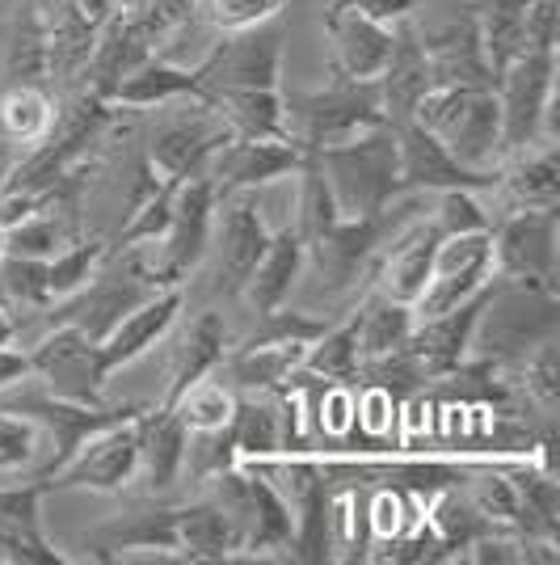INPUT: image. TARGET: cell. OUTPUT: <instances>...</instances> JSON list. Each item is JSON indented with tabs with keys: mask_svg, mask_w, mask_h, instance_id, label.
<instances>
[{
	"mask_svg": "<svg viewBox=\"0 0 560 565\" xmlns=\"http://www.w3.org/2000/svg\"><path fill=\"white\" fill-rule=\"evenodd\" d=\"M552 338H560L557 287L493 275L489 287L481 291V308H476L472 338H467V359L510 372Z\"/></svg>",
	"mask_w": 560,
	"mask_h": 565,
	"instance_id": "1",
	"label": "cell"
},
{
	"mask_svg": "<svg viewBox=\"0 0 560 565\" xmlns=\"http://www.w3.org/2000/svg\"><path fill=\"white\" fill-rule=\"evenodd\" d=\"M312 157L325 173L342 220H367L400 199V157L392 122H379L346 143H329Z\"/></svg>",
	"mask_w": 560,
	"mask_h": 565,
	"instance_id": "2",
	"label": "cell"
},
{
	"mask_svg": "<svg viewBox=\"0 0 560 565\" xmlns=\"http://www.w3.org/2000/svg\"><path fill=\"white\" fill-rule=\"evenodd\" d=\"M282 122H287V140L300 152H321L329 143H346L388 118L375 81H351L333 72L325 89L282 94Z\"/></svg>",
	"mask_w": 560,
	"mask_h": 565,
	"instance_id": "3",
	"label": "cell"
},
{
	"mask_svg": "<svg viewBox=\"0 0 560 565\" xmlns=\"http://www.w3.org/2000/svg\"><path fill=\"white\" fill-rule=\"evenodd\" d=\"M143 136V157L161 186H182L194 173H207V161L233 140V127L211 106L207 97H177L157 106Z\"/></svg>",
	"mask_w": 560,
	"mask_h": 565,
	"instance_id": "4",
	"label": "cell"
},
{
	"mask_svg": "<svg viewBox=\"0 0 560 565\" xmlns=\"http://www.w3.org/2000/svg\"><path fill=\"white\" fill-rule=\"evenodd\" d=\"M152 291H161V282L152 279V270L143 266V249L140 245H122L106 266H97L80 291L51 305L47 330L51 326H76L89 342H101Z\"/></svg>",
	"mask_w": 560,
	"mask_h": 565,
	"instance_id": "5",
	"label": "cell"
},
{
	"mask_svg": "<svg viewBox=\"0 0 560 565\" xmlns=\"http://www.w3.org/2000/svg\"><path fill=\"white\" fill-rule=\"evenodd\" d=\"M413 122L467 169H497L502 161V122H497V97L481 85H434L418 102Z\"/></svg>",
	"mask_w": 560,
	"mask_h": 565,
	"instance_id": "6",
	"label": "cell"
},
{
	"mask_svg": "<svg viewBox=\"0 0 560 565\" xmlns=\"http://www.w3.org/2000/svg\"><path fill=\"white\" fill-rule=\"evenodd\" d=\"M502 157L557 140V51H527L493 81Z\"/></svg>",
	"mask_w": 560,
	"mask_h": 565,
	"instance_id": "7",
	"label": "cell"
},
{
	"mask_svg": "<svg viewBox=\"0 0 560 565\" xmlns=\"http://www.w3.org/2000/svg\"><path fill=\"white\" fill-rule=\"evenodd\" d=\"M173 25L157 4L148 0H122L106 22L97 25L94 34V55H89V72H85V89H94L97 97L115 94V85L136 72L143 60L157 55V43L169 34Z\"/></svg>",
	"mask_w": 560,
	"mask_h": 565,
	"instance_id": "8",
	"label": "cell"
},
{
	"mask_svg": "<svg viewBox=\"0 0 560 565\" xmlns=\"http://www.w3.org/2000/svg\"><path fill=\"white\" fill-rule=\"evenodd\" d=\"M211 212H215V186L207 173H194L173 190V212L164 233L152 245H140L143 266L161 287H182L190 270L207 258Z\"/></svg>",
	"mask_w": 560,
	"mask_h": 565,
	"instance_id": "9",
	"label": "cell"
},
{
	"mask_svg": "<svg viewBox=\"0 0 560 565\" xmlns=\"http://www.w3.org/2000/svg\"><path fill=\"white\" fill-rule=\"evenodd\" d=\"M219 212H211V291L215 296H240V287L249 279L257 258L266 254L270 228L261 220V207L249 190H233L215 199Z\"/></svg>",
	"mask_w": 560,
	"mask_h": 565,
	"instance_id": "10",
	"label": "cell"
},
{
	"mask_svg": "<svg viewBox=\"0 0 560 565\" xmlns=\"http://www.w3.org/2000/svg\"><path fill=\"white\" fill-rule=\"evenodd\" d=\"M203 97L224 94V89H279L282 76V22H257L249 30L219 34V43L207 51L198 64Z\"/></svg>",
	"mask_w": 560,
	"mask_h": 565,
	"instance_id": "11",
	"label": "cell"
},
{
	"mask_svg": "<svg viewBox=\"0 0 560 565\" xmlns=\"http://www.w3.org/2000/svg\"><path fill=\"white\" fill-rule=\"evenodd\" d=\"M136 465H140V414L118 418V423L94 430L89 439H80V448L72 451L43 486L47 490L115 494V490H127L136 481Z\"/></svg>",
	"mask_w": 560,
	"mask_h": 565,
	"instance_id": "12",
	"label": "cell"
},
{
	"mask_svg": "<svg viewBox=\"0 0 560 565\" xmlns=\"http://www.w3.org/2000/svg\"><path fill=\"white\" fill-rule=\"evenodd\" d=\"M493 279V236L489 228L481 233H451L434 245L430 262V279L421 287L413 321L421 317H439L446 308L464 305L472 296H481Z\"/></svg>",
	"mask_w": 560,
	"mask_h": 565,
	"instance_id": "13",
	"label": "cell"
},
{
	"mask_svg": "<svg viewBox=\"0 0 560 565\" xmlns=\"http://www.w3.org/2000/svg\"><path fill=\"white\" fill-rule=\"evenodd\" d=\"M30 359V376L39 380L47 393L80 405H101V384L110 376L101 347L89 342L76 326H51L47 338L25 351Z\"/></svg>",
	"mask_w": 560,
	"mask_h": 565,
	"instance_id": "14",
	"label": "cell"
},
{
	"mask_svg": "<svg viewBox=\"0 0 560 565\" xmlns=\"http://www.w3.org/2000/svg\"><path fill=\"white\" fill-rule=\"evenodd\" d=\"M493 236V275L502 279L539 282V287H557V212H531V207H514Z\"/></svg>",
	"mask_w": 560,
	"mask_h": 565,
	"instance_id": "15",
	"label": "cell"
},
{
	"mask_svg": "<svg viewBox=\"0 0 560 565\" xmlns=\"http://www.w3.org/2000/svg\"><path fill=\"white\" fill-rule=\"evenodd\" d=\"M397 131V157H400V194H418V190H493L497 186V169H467L460 166L443 148L439 136H430L421 122L405 118L392 122Z\"/></svg>",
	"mask_w": 560,
	"mask_h": 565,
	"instance_id": "16",
	"label": "cell"
},
{
	"mask_svg": "<svg viewBox=\"0 0 560 565\" xmlns=\"http://www.w3.org/2000/svg\"><path fill=\"white\" fill-rule=\"evenodd\" d=\"M421 39V51L430 60V81L434 85H481L493 89V68L485 60V43H481V25L472 4H460V13H451L446 22L413 25Z\"/></svg>",
	"mask_w": 560,
	"mask_h": 565,
	"instance_id": "17",
	"label": "cell"
},
{
	"mask_svg": "<svg viewBox=\"0 0 560 565\" xmlns=\"http://www.w3.org/2000/svg\"><path fill=\"white\" fill-rule=\"evenodd\" d=\"M304 161V152L291 140H254V136H233L215 157L207 161V178L219 194L233 190H257L266 182L291 178Z\"/></svg>",
	"mask_w": 560,
	"mask_h": 565,
	"instance_id": "18",
	"label": "cell"
},
{
	"mask_svg": "<svg viewBox=\"0 0 560 565\" xmlns=\"http://www.w3.org/2000/svg\"><path fill=\"white\" fill-rule=\"evenodd\" d=\"M439 241H443L439 224L413 215V220L379 249L375 270H371L375 291L388 296V300H397V305H409V308L418 305L421 287L430 279V262H434V245H439Z\"/></svg>",
	"mask_w": 560,
	"mask_h": 565,
	"instance_id": "19",
	"label": "cell"
},
{
	"mask_svg": "<svg viewBox=\"0 0 560 565\" xmlns=\"http://www.w3.org/2000/svg\"><path fill=\"white\" fill-rule=\"evenodd\" d=\"M85 544L94 548V557L101 562H118L127 553H148L161 562H182L177 553V507H140L127 515L106 519L101 527H94Z\"/></svg>",
	"mask_w": 560,
	"mask_h": 565,
	"instance_id": "20",
	"label": "cell"
},
{
	"mask_svg": "<svg viewBox=\"0 0 560 565\" xmlns=\"http://www.w3.org/2000/svg\"><path fill=\"white\" fill-rule=\"evenodd\" d=\"M182 305H186V291H182V287H161V291H152L143 305L131 308L115 330L97 342V347H101V359H106V367L118 372V367H127V363L143 359V354L161 342L164 333L173 330V321L182 317Z\"/></svg>",
	"mask_w": 560,
	"mask_h": 565,
	"instance_id": "21",
	"label": "cell"
},
{
	"mask_svg": "<svg viewBox=\"0 0 560 565\" xmlns=\"http://www.w3.org/2000/svg\"><path fill=\"white\" fill-rule=\"evenodd\" d=\"M375 85H379V102H384V118H388V122L413 118L418 102L434 89V81H430V60H426L418 30H413L409 18H400V22L392 25V55H388L384 72L375 76Z\"/></svg>",
	"mask_w": 560,
	"mask_h": 565,
	"instance_id": "22",
	"label": "cell"
},
{
	"mask_svg": "<svg viewBox=\"0 0 560 565\" xmlns=\"http://www.w3.org/2000/svg\"><path fill=\"white\" fill-rule=\"evenodd\" d=\"M325 34H329V64L337 76L351 81H375L388 55H392V25L358 18V13H325Z\"/></svg>",
	"mask_w": 560,
	"mask_h": 565,
	"instance_id": "23",
	"label": "cell"
},
{
	"mask_svg": "<svg viewBox=\"0 0 560 565\" xmlns=\"http://www.w3.org/2000/svg\"><path fill=\"white\" fill-rule=\"evenodd\" d=\"M304 275V241L300 233L287 224L279 233H270L266 241V254L257 258V266L249 270V279L240 287V296L249 300L257 317H266V312H274L291 300V291H295V282Z\"/></svg>",
	"mask_w": 560,
	"mask_h": 565,
	"instance_id": "24",
	"label": "cell"
},
{
	"mask_svg": "<svg viewBox=\"0 0 560 565\" xmlns=\"http://www.w3.org/2000/svg\"><path fill=\"white\" fill-rule=\"evenodd\" d=\"M476 308H481V296H472L464 305L446 308L439 317H421L413 321V333H409V351L418 354V363L426 367V376L439 380L446 372H455L467 359V338H472V321H476Z\"/></svg>",
	"mask_w": 560,
	"mask_h": 565,
	"instance_id": "25",
	"label": "cell"
},
{
	"mask_svg": "<svg viewBox=\"0 0 560 565\" xmlns=\"http://www.w3.org/2000/svg\"><path fill=\"white\" fill-rule=\"evenodd\" d=\"M186 435L190 430L169 405H157V409L140 414V465H136V481H143L148 494H164V490L177 486L182 456H186Z\"/></svg>",
	"mask_w": 560,
	"mask_h": 565,
	"instance_id": "26",
	"label": "cell"
},
{
	"mask_svg": "<svg viewBox=\"0 0 560 565\" xmlns=\"http://www.w3.org/2000/svg\"><path fill=\"white\" fill-rule=\"evenodd\" d=\"M47 494V486L34 477L30 486L0 490V562H60V553L43 536L39 523V498Z\"/></svg>",
	"mask_w": 560,
	"mask_h": 565,
	"instance_id": "27",
	"label": "cell"
},
{
	"mask_svg": "<svg viewBox=\"0 0 560 565\" xmlns=\"http://www.w3.org/2000/svg\"><path fill=\"white\" fill-rule=\"evenodd\" d=\"M177 553L182 562H240V532L203 494L177 507Z\"/></svg>",
	"mask_w": 560,
	"mask_h": 565,
	"instance_id": "28",
	"label": "cell"
},
{
	"mask_svg": "<svg viewBox=\"0 0 560 565\" xmlns=\"http://www.w3.org/2000/svg\"><path fill=\"white\" fill-rule=\"evenodd\" d=\"M224 351H228V330H224L219 312H198L186 330H182L173 354H169V384H164L161 405H169L186 384L211 376L215 363L224 359Z\"/></svg>",
	"mask_w": 560,
	"mask_h": 565,
	"instance_id": "29",
	"label": "cell"
},
{
	"mask_svg": "<svg viewBox=\"0 0 560 565\" xmlns=\"http://www.w3.org/2000/svg\"><path fill=\"white\" fill-rule=\"evenodd\" d=\"M502 190L510 194L514 207H531V212H557L560 203V161L557 140H543L536 148H523L510 157V169L497 173Z\"/></svg>",
	"mask_w": 560,
	"mask_h": 565,
	"instance_id": "30",
	"label": "cell"
},
{
	"mask_svg": "<svg viewBox=\"0 0 560 565\" xmlns=\"http://www.w3.org/2000/svg\"><path fill=\"white\" fill-rule=\"evenodd\" d=\"M177 97H203V81L194 68H177L169 60H143L136 72H127L110 94V106H131V110H152Z\"/></svg>",
	"mask_w": 560,
	"mask_h": 565,
	"instance_id": "31",
	"label": "cell"
},
{
	"mask_svg": "<svg viewBox=\"0 0 560 565\" xmlns=\"http://www.w3.org/2000/svg\"><path fill=\"white\" fill-rule=\"evenodd\" d=\"M351 321H354V342H358V359L367 363V359L392 354L409 342V333H413V308L397 305V300L379 296L371 287L363 296V305L354 308Z\"/></svg>",
	"mask_w": 560,
	"mask_h": 565,
	"instance_id": "32",
	"label": "cell"
},
{
	"mask_svg": "<svg viewBox=\"0 0 560 565\" xmlns=\"http://www.w3.org/2000/svg\"><path fill=\"white\" fill-rule=\"evenodd\" d=\"M472 13H476V25H481V43H485V60L493 68V81L497 72L510 68L518 55H527V25H523V9L527 0H467Z\"/></svg>",
	"mask_w": 560,
	"mask_h": 565,
	"instance_id": "33",
	"label": "cell"
},
{
	"mask_svg": "<svg viewBox=\"0 0 560 565\" xmlns=\"http://www.w3.org/2000/svg\"><path fill=\"white\" fill-rule=\"evenodd\" d=\"M207 102L224 115V122L233 127V136L287 140L279 89H224V94H211Z\"/></svg>",
	"mask_w": 560,
	"mask_h": 565,
	"instance_id": "34",
	"label": "cell"
},
{
	"mask_svg": "<svg viewBox=\"0 0 560 565\" xmlns=\"http://www.w3.org/2000/svg\"><path fill=\"white\" fill-rule=\"evenodd\" d=\"M55 122V97L43 85H9L0 97V143H34L43 140Z\"/></svg>",
	"mask_w": 560,
	"mask_h": 565,
	"instance_id": "35",
	"label": "cell"
},
{
	"mask_svg": "<svg viewBox=\"0 0 560 565\" xmlns=\"http://www.w3.org/2000/svg\"><path fill=\"white\" fill-rule=\"evenodd\" d=\"M358 342H354V321L346 317L342 326H325L321 338L308 342L304 359H300V372L325 380V384H358Z\"/></svg>",
	"mask_w": 560,
	"mask_h": 565,
	"instance_id": "36",
	"label": "cell"
},
{
	"mask_svg": "<svg viewBox=\"0 0 560 565\" xmlns=\"http://www.w3.org/2000/svg\"><path fill=\"white\" fill-rule=\"evenodd\" d=\"M430 502V527L439 532V541H443L446 548V562L451 557H460L467 544L476 541V536H485V532H493L497 523H489V519L476 511V502L467 494H460V486H451V490H439L434 498H426Z\"/></svg>",
	"mask_w": 560,
	"mask_h": 565,
	"instance_id": "37",
	"label": "cell"
},
{
	"mask_svg": "<svg viewBox=\"0 0 560 565\" xmlns=\"http://www.w3.org/2000/svg\"><path fill=\"white\" fill-rule=\"evenodd\" d=\"M47 435L34 418L18 409H0V472H34L47 469Z\"/></svg>",
	"mask_w": 560,
	"mask_h": 565,
	"instance_id": "38",
	"label": "cell"
},
{
	"mask_svg": "<svg viewBox=\"0 0 560 565\" xmlns=\"http://www.w3.org/2000/svg\"><path fill=\"white\" fill-rule=\"evenodd\" d=\"M169 409L182 418L186 430H215V426L233 423L236 393L228 384H219L215 376H203L194 380V384H186L177 397L169 401Z\"/></svg>",
	"mask_w": 560,
	"mask_h": 565,
	"instance_id": "39",
	"label": "cell"
},
{
	"mask_svg": "<svg viewBox=\"0 0 560 565\" xmlns=\"http://www.w3.org/2000/svg\"><path fill=\"white\" fill-rule=\"evenodd\" d=\"M106 258V245H101V236H80L76 245L68 249H60L55 258H47V291H51V305L55 300H64L72 291H80L89 275H94L97 266Z\"/></svg>",
	"mask_w": 560,
	"mask_h": 565,
	"instance_id": "40",
	"label": "cell"
},
{
	"mask_svg": "<svg viewBox=\"0 0 560 565\" xmlns=\"http://www.w3.org/2000/svg\"><path fill=\"white\" fill-rule=\"evenodd\" d=\"M236 460V444L228 426H215V430H190L186 435V456H182V472H190V481H207L215 472L233 469Z\"/></svg>",
	"mask_w": 560,
	"mask_h": 565,
	"instance_id": "41",
	"label": "cell"
},
{
	"mask_svg": "<svg viewBox=\"0 0 560 565\" xmlns=\"http://www.w3.org/2000/svg\"><path fill=\"white\" fill-rule=\"evenodd\" d=\"M194 13L215 30V34H233L249 30L257 22H270L282 13V0H194Z\"/></svg>",
	"mask_w": 560,
	"mask_h": 565,
	"instance_id": "42",
	"label": "cell"
},
{
	"mask_svg": "<svg viewBox=\"0 0 560 565\" xmlns=\"http://www.w3.org/2000/svg\"><path fill=\"white\" fill-rule=\"evenodd\" d=\"M439 224V233H481V228H493V220L485 215V207L476 203V190H439V207L430 215Z\"/></svg>",
	"mask_w": 560,
	"mask_h": 565,
	"instance_id": "43",
	"label": "cell"
},
{
	"mask_svg": "<svg viewBox=\"0 0 560 565\" xmlns=\"http://www.w3.org/2000/svg\"><path fill=\"white\" fill-rule=\"evenodd\" d=\"M523 25H527V47L531 51H557L560 0H527Z\"/></svg>",
	"mask_w": 560,
	"mask_h": 565,
	"instance_id": "44",
	"label": "cell"
},
{
	"mask_svg": "<svg viewBox=\"0 0 560 565\" xmlns=\"http://www.w3.org/2000/svg\"><path fill=\"white\" fill-rule=\"evenodd\" d=\"M413 4L418 0H333L329 9L337 13H358V18H371V22L397 25L400 18H413Z\"/></svg>",
	"mask_w": 560,
	"mask_h": 565,
	"instance_id": "45",
	"label": "cell"
},
{
	"mask_svg": "<svg viewBox=\"0 0 560 565\" xmlns=\"http://www.w3.org/2000/svg\"><path fill=\"white\" fill-rule=\"evenodd\" d=\"M22 376H30V359H25V351H13V347H0V388L18 384Z\"/></svg>",
	"mask_w": 560,
	"mask_h": 565,
	"instance_id": "46",
	"label": "cell"
},
{
	"mask_svg": "<svg viewBox=\"0 0 560 565\" xmlns=\"http://www.w3.org/2000/svg\"><path fill=\"white\" fill-rule=\"evenodd\" d=\"M22 330V321H18V308L9 305L4 296H0V347H13V338Z\"/></svg>",
	"mask_w": 560,
	"mask_h": 565,
	"instance_id": "47",
	"label": "cell"
},
{
	"mask_svg": "<svg viewBox=\"0 0 560 565\" xmlns=\"http://www.w3.org/2000/svg\"><path fill=\"white\" fill-rule=\"evenodd\" d=\"M122 0H76V9L85 13V22H94V25H101L110 13H115Z\"/></svg>",
	"mask_w": 560,
	"mask_h": 565,
	"instance_id": "48",
	"label": "cell"
},
{
	"mask_svg": "<svg viewBox=\"0 0 560 565\" xmlns=\"http://www.w3.org/2000/svg\"><path fill=\"white\" fill-rule=\"evenodd\" d=\"M148 4H157L164 18H169V25L186 22L190 13H194V0H148Z\"/></svg>",
	"mask_w": 560,
	"mask_h": 565,
	"instance_id": "49",
	"label": "cell"
}]
</instances>
